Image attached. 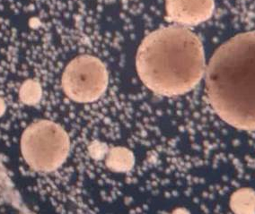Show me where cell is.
Returning a JSON list of instances; mask_svg holds the SVG:
<instances>
[{"label":"cell","instance_id":"5b68a950","mask_svg":"<svg viewBox=\"0 0 255 214\" xmlns=\"http://www.w3.org/2000/svg\"><path fill=\"white\" fill-rule=\"evenodd\" d=\"M168 18L182 25L194 26L211 17L214 0H165Z\"/></svg>","mask_w":255,"mask_h":214},{"label":"cell","instance_id":"ba28073f","mask_svg":"<svg viewBox=\"0 0 255 214\" xmlns=\"http://www.w3.org/2000/svg\"><path fill=\"white\" fill-rule=\"evenodd\" d=\"M3 111H4V106H3V103L0 101V115L1 113H3Z\"/></svg>","mask_w":255,"mask_h":214},{"label":"cell","instance_id":"52a82bcc","mask_svg":"<svg viewBox=\"0 0 255 214\" xmlns=\"http://www.w3.org/2000/svg\"><path fill=\"white\" fill-rule=\"evenodd\" d=\"M230 205L237 214H255V192L246 188L238 190L231 196Z\"/></svg>","mask_w":255,"mask_h":214},{"label":"cell","instance_id":"277c9868","mask_svg":"<svg viewBox=\"0 0 255 214\" xmlns=\"http://www.w3.org/2000/svg\"><path fill=\"white\" fill-rule=\"evenodd\" d=\"M108 81L107 69L99 59L93 56H80L65 69L62 86L69 99L88 103L104 95Z\"/></svg>","mask_w":255,"mask_h":214},{"label":"cell","instance_id":"7a4b0ae2","mask_svg":"<svg viewBox=\"0 0 255 214\" xmlns=\"http://www.w3.org/2000/svg\"><path fill=\"white\" fill-rule=\"evenodd\" d=\"M136 68L142 82L155 93L185 94L205 73L203 46L196 34L186 28H160L142 41Z\"/></svg>","mask_w":255,"mask_h":214},{"label":"cell","instance_id":"3957f363","mask_svg":"<svg viewBox=\"0 0 255 214\" xmlns=\"http://www.w3.org/2000/svg\"><path fill=\"white\" fill-rule=\"evenodd\" d=\"M21 143L23 158L38 171L50 172L58 169L69 154L68 134L49 120H40L28 127Z\"/></svg>","mask_w":255,"mask_h":214},{"label":"cell","instance_id":"8992f818","mask_svg":"<svg viewBox=\"0 0 255 214\" xmlns=\"http://www.w3.org/2000/svg\"><path fill=\"white\" fill-rule=\"evenodd\" d=\"M134 156L130 150L123 147H116L110 150L106 164L116 172H126L134 165Z\"/></svg>","mask_w":255,"mask_h":214},{"label":"cell","instance_id":"6da1fadb","mask_svg":"<svg viewBox=\"0 0 255 214\" xmlns=\"http://www.w3.org/2000/svg\"><path fill=\"white\" fill-rule=\"evenodd\" d=\"M205 84L211 107L225 122L255 130V32L236 35L215 51Z\"/></svg>","mask_w":255,"mask_h":214}]
</instances>
